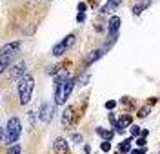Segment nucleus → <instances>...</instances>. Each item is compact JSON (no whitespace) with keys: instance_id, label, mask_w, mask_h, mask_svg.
<instances>
[{"instance_id":"obj_23","label":"nucleus","mask_w":160,"mask_h":154,"mask_svg":"<svg viewBox=\"0 0 160 154\" xmlns=\"http://www.w3.org/2000/svg\"><path fill=\"white\" fill-rule=\"evenodd\" d=\"M86 9H87V4L86 2H80L78 4V13H86Z\"/></svg>"},{"instance_id":"obj_14","label":"nucleus","mask_w":160,"mask_h":154,"mask_svg":"<svg viewBox=\"0 0 160 154\" xmlns=\"http://www.w3.org/2000/svg\"><path fill=\"white\" fill-rule=\"evenodd\" d=\"M11 64H13V58H0V74H2L7 67H11Z\"/></svg>"},{"instance_id":"obj_3","label":"nucleus","mask_w":160,"mask_h":154,"mask_svg":"<svg viewBox=\"0 0 160 154\" xmlns=\"http://www.w3.org/2000/svg\"><path fill=\"white\" fill-rule=\"evenodd\" d=\"M33 89H35V80L31 74H26L24 78L18 80V98H20L22 105L29 103V100L33 96Z\"/></svg>"},{"instance_id":"obj_27","label":"nucleus","mask_w":160,"mask_h":154,"mask_svg":"<svg viewBox=\"0 0 160 154\" xmlns=\"http://www.w3.org/2000/svg\"><path fill=\"white\" fill-rule=\"evenodd\" d=\"M86 20V13H78L77 15V22H84Z\"/></svg>"},{"instance_id":"obj_6","label":"nucleus","mask_w":160,"mask_h":154,"mask_svg":"<svg viewBox=\"0 0 160 154\" xmlns=\"http://www.w3.org/2000/svg\"><path fill=\"white\" fill-rule=\"evenodd\" d=\"M26 74H27V65H26V62H18V64L11 65V69H9V78H11V80H20V78H24Z\"/></svg>"},{"instance_id":"obj_24","label":"nucleus","mask_w":160,"mask_h":154,"mask_svg":"<svg viewBox=\"0 0 160 154\" xmlns=\"http://www.w3.org/2000/svg\"><path fill=\"white\" fill-rule=\"evenodd\" d=\"M146 114H149V107H144V109H140V113H138V116H140V118H144Z\"/></svg>"},{"instance_id":"obj_12","label":"nucleus","mask_w":160,"mask_h":154,"mask_svg":"<svg viewBox=\"0 0 160 154\" xmlns=\"http://www.w3.org/2000/svg\"><path fill=\"white\" fill-rule=\"evenodd\" d=\"M102 54H104V49H95V51H91V53H89V56H87V60H86V64H87V65H89V64H93V62H95V60H98Z\"/></svg>"},{"instance_id":"obj_29","label":"nucleus","mask_w":160,"mask_h":154,"mask_svg":"<svg viewBox=\"0 0 160 154\" xmlns=\"http://www.w3.org/2000/svg\"><path fill=\"white\" fill-rule=\"evenodd\" d=\"M98 2H100V0H89V4H91V5H97Z\"/></svg>"},{"instance_id":"obj_13","label":"nucleus","mask_w":160,"mask_h":154,"mask_svg":"<svg viewBox=\"0 0 160 154\" xmlns=\"http://www.w3.org/2000/svg\"><path fill=\"white\" fill-rule=\"evenodd\" d=\"M97 134H100L106 142H109V140L113 138V131H106V129H102V127H97Z\"/></svg>"},{"instance_id":"obj_21","label":"nucleus","mask_w":160,"mask_h":154,"mask_svg":"<svg viewBox=\"0 0 160 154\" xmlns=\"http://www.w3.org/2000/svg\"><path fill=\"white\" fill-rule=\"evenodd\" d=\"M137 145H138L140 149L146 147V138H144V136H138V138H137Z\"/></svg>"},{"instance_id":"obj_4","label":"nucleus","mask_w":160,"mask_h":154,"mask_svg":"<svg viewBox=\"0 0 160 154\" xmlns=\"http://www.w3.org/2000/svg\"><path fill=\"white\" fill-rule=\"evenodd\" d=\"M22 49V44L18 40H13V42H7L0 47V58H15Z\"/></svg>"},{"instance_id":"obj_18","label":"nucleus","mask_w":160,"mask_h":154,"mask_svg":"<svg viewBox=\"0 0 160 154\" xmlns=\"http://www.w3.org/2000/svg\"><path fill=\"white\" fill-rule=\"evenodd\" d=\"M87 80H89V73H84V74L78 78V84H80V85H86V82H87Z\"/></svg>"},{"instance_id":"obj_15","label":"nucleus","mask_w":160,"mask_h":154,"mask_svg":"<svg viewBox=\"0 0 160 154\" xmlns=\"http://www.w3.org/2000/svg\"><path fill=\"white\" fill-rule=\"evenodd\" d=\"M131 143H133V138L124 140V143L120 145V152H131Z\"/></svg>"},{"instance_id":"obj_25","label":"nucleus","mask_w":160,"mask_h":154,"mask_svg":"<svg viewBox=\"0 0 160 154\" xmlns=\"http://www.w3.org/2000/svg\"><path fill=\"white\" fill-rule=\"evenodd\" d=\"M73 142H75V143H80V142H82V134H78V133L73 134Z\"/></svg>"},{"instance_id":"obj_20","label":"nucleus","mask_w":160,"mask_h":154,"mask_svg":"<svg viewBox=\"0 0 160 154\" xmlns=\"http://www.w3.org/2000/svg\"><path fill=\"white\" fill-rule=\"evenodd\" d=\"M142 11H144V5H142V4H137V5H133V13H135V15H140Z\"/></svg>"},{"instance_id":"obj_11","label":"nucleus","mask_w":160,"mask_h":154,"mask_svg":"<svg viewBox=\"0 0 160 154\" xmlns=\"http://www.w3.org/2000/svg\"><path fill=\"white\" fill-rule=\"evenodd\" d=\"M120 2H122V0H107V4L102 7V11H100V13H111L113 9H117V7L120 5Z\"/></svg>"},{"instance_id":"obj_26","label":"nucleus","mask_w":160,"mask_h":154,"mask_svg":"<svg viewBox=\"0 0 160 154\" xmlns=\"http://www.w3.org/2000/svg\"><path fill=\"white\" fill-rule=\"evenodd\" d=\"M129 154H146V147H142V149H135V151H131Z\"/></svg>"},{"instance_id":"obj_19","label":"nucleus","mask_w":160,"mask_h":154,"mask_svg":"<svg viewBox=\"0 0 160 154\" xmlns=\"http://www.w3.org/2000/svg\"><path fill=\"white\" fill-rule=\"evenodd\" d=\"M100 149H102L104 152H109V151H111V143H109V142H102V143H100Z\"/></svg>"},{"instance_id":"obj_9","label":"nucleus","mask_w":160,"mask_h":154,"mask_svg":"<svg viewBox=\"0 0 160 154\" xmlns=\"http://www.w3.org/2000/svg\"><path fill=\"white\" fill-rule=\"evenodd\" d=\"M53 152L55 154H69V147H67V142L64 138H56L53 142Z\"/></svg>"},{"instance_id":"obj_17","label":"nucleus","mask_w":160,"mask_h":154,"mask_svg":"<svg viewBox=\"0 0 160 154\" xmlns=\"http://www.w3.org/2000/svg\"><path fill=\"white\" fill-rule=\"evenodd\" d=\"M129 133H131V136H140V134H142V131H140L138 125H133V127L129 129Z\"/></svg>"},{"instance_id":"obj_10","label":"nucleus","mask_w":160,"mask_h":154,"mask_svg":"<svg viewBox=\"0 0 160 154\" xmlns=\"http://www.w3.org/2000/svg\"><path fill=\"white\" fill-rule=\"evenodd\" d=\"M131 123V116H128V114H124L118 122H117V127H115V131H118V133H122L124 131V127H128Z\"/></svg>"},{"instance_id":"obj_5","label":"nucleus","mask_w":160,"mask_h":154,"mask_svg":"<svg viewBox=\"0 0 160 154\" xmlns=\"http://www.w3.org/2000/svg\"><path fill=\"white\" fill-rule=\"evenodd\" d=\"M75 40H77V36H75V34H67L64 40H60V42L53 47V54H55V56H62V54H64V53H66V51H67V49L75 44Z\"/></svg>"},{"instance_id":"obj_2","label":"nucleus","mask_w":160,"mask_h":154,"mask_svg":"<svg viewBox=\"0 0 160 154\" xmlns=\"http://www.w3.org/2000/svg\"><path fill=\"white\" fill-rule=\"evenodd\" d=\"M20 134H22V122H20V118L11 116L7 120L5 127H4V142L11 147V145H15L18 142Z\"/></svg>"},{"instance_id":"obj_1","label":"nucleus","mask_w":160,"mask_h":154,"mask_svg":"<svg viewBox=\"0 0 160 154\" xmlns=\"http://www.w3.org/2000/svg\"><path fill=\"white\" fill-rule=\"evenodd\" d=\"M75 87V78H71L69 74H58L55 80V103L62 105L67 102L69 94L73 93Z\"/></svg>"},{"instance_id":"obj_28","label":"nucleus","mask_w":160,"mask_h":154,"mask_svg":"<svg viewBox=\"0 0 160 154\" xmlns=\"http://www.w3.org/2000/svg\"><path fill=\"white\" fill-rule=\"evenodd\" d=\"M0 142H4V127H0Z\"/></svg>"},{"instance_id":"obj_16","label":"nucleus","mask_w":160,"mask_h":154,"mask_svg":"<svg viewBox=\"0 0 160 154\" xmlns=\"http://www.w3.org/2000/svg\"><path fill=\"white\" fill-rule=\"evenodd\" d=\"M20 152H22V149H20V145H18V143L11 145V147H9V151H7V154H20Z\"/></svg>"},{"instance_id":"obj_8","label":"nucleus","mask_w":160,"mask_h":154,"mask_svg":"<svg viewBox=\"0 0 160 154\" xmlns=\"http://www.w3.org/2000/svg\"><path fill=\"white\" fill-rule=\"evenodd\" d=\"M73 123H75V105H69V107H66L64 113H62V125H64L66 129H69Z\"/></svg>"},{"instance_id":"obj_7","label":"nucleus","mask_w":160,"mask_h":154,"mask_svg":"<svg viewBox=\"0 0 160 154\" xmlns=\"http://www.w3.org/2000/svg\"><path fill=\"white\" fill-rule=\"evenodd\" d=\"M51 116H53V103L51 102H44L40 105V109H38V120L42 123H49Z\"/></svg>"},{"instance_id":"obj_22","label":"nucleus","mask_w":160,"mask_h":154,"mask_svg":"<svg viewBox=\"0 0 160 154\" xmlns=\"http://www.w3.org/2000/svg\"><path fill=\"white\" fill-rule=\"evenodd\" d=\"M115 107H117V102H115V100L106 102V109H109V111H111V109H115Z\"/></svg>"}]
</instances>
